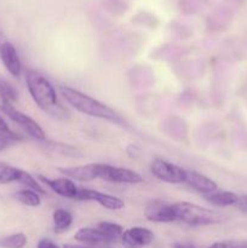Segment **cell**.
<instances>
[{"instance_id": "6da1fadb", "label": "cell", "mask_w": 247, "mask_h": 248, "mask_svg": "<svg viewBox=\"0 0 247 248\" xmlns=\"http://www.w3.org/2000/svg\"><path fill=\"white\" fill-rule=\"evenodd\" d=\"M26 82L31 98L41 110L56 118L67 116V110L58 102L55 87L41 73L28 69L26 72Z\"/></svg>"}, {"instance_id": "7a4b0ae2", "label": "cell", "mask_w": 247, "mask_h": 248, "mask_svg": "<svg viewBox=\"0 0 247 248\" xmlns=\"http://www.w3.org/2000/svg\"><path fill=\"white\" fill-rule=\"evenodd\" d=\"M60 92L69 106H72L75 110L80 111L85 115L110 121V123L119 124V125L125 124L124 119L114 109H111L110 107L102 103V102L97 101L89 94L82 93V92L69 86H62L60 89Z\"/></svg>"}, {"instance_id": "3957f363", "label": "cell", "mask_w": 247, "mask_h": 248, "mask_svg": "<svg viewBox=\"0 0 247 248\" xmlns=\"http://www.w3.org/2000/svg\"><path fill=\"white\" fill-rule=\"evenodd\" d=\"M173 206L177 220L190 227H207L219 224L227 219L222 213L190 202H177Z\"/></svg>"}, {"instance_id": "277c9868", "label": "cell", "mask_w": 247, "mask_h": 248, "mask_svg": "<svg viewBox=\"0 0 247 248\" xmlns=\"http://www.w3.org/2000/svg\"><path fill=\"white\" fill-rule=\"evenodd\" d=\"M0 110L5 115L9 116L19 127L23 128L24 132L28 133V136H31V138L36 140H46V135L43 128H41V126L35 120H33L31 116H28L27 114L22 113L18 109L15 108L12 106V102L9 101L5 96H2L1 93H0Z\"/></svg>"}, {"instance_id": "5b68a950", "label": "cell", "mask_w": 247, "mask_h": 248, "mask_svg": "<svg viewBox=\"0 0 247 248\" xmlns=\"http://www.w3.org/2000/svg\"><path fill=\"white\" fill-rule=\"evenodd\" d=\"M150 172L165 183L181 184L185 182V170L164 159H155L150 165Z\"/></svg>"}, {"instance_id": "8992f818", "label": "cell", "mask_w": 247, "mask_h": 248, "mask_svg": "<svg viewBox=\"0 0 247 248\" xmlns=\"http://www.w3.org/2000/svg\"><path fill=\"white\" fill-rule=\"evenodd\" d=\"M98 178L116 184H138L143 181L142 176L133 170L107 164H99Z\"/></svg>"}, {"instance_id": "52a82bcc", "label": "cell", "mask_w": 247, "mask_h": 248, "mask_svg": "<svg viewBox=\"0 0 247 248\" xmlns=\"http://www.w3.org/2000/svg\"><path fill=\"white\" fill-rule=\"evenodd\" d=\"M144 216L148 220L154 223L176 222V211L173 203L162 200H152L145 205Z\"/></svg>"}, {"instance_id": "ba28073f", "label": "cell", "mask_w": 247, "mask_h": 248, "mask_svg": "<svg viewBox=\"0 0 247 248\" xmlns=\"http://www.w3.org/2000/svg\"><path fill=\"white\" fill-rule=\"evenodd\" d=\"M77 200L94 201V202H97L98 205H101L102 207L110 211H118L125 207V202H124L121 199L87 188H79Z\"/></svg>"}, {"instance_id": "9c48e42d", "label": "cell", "mask_w": 247, "mask_h": 248, "mask_svg": "<svg viewBox=\"0 0 247 248\" xmlns=\"http://www.w3.org/2000/svg\"><path fill=\"white\" fill-rule=\"evenodd\" d=\"M154 240L152 230L143 227H133L125 230L121 235V241L125 248H143L150 245Z\"/></svg>"}, {"instance_id": "30bf717a", "label": "cell", "mask_w": 247, "mask_h": 248, "mask_svg": "<svg viewBox=\"0 0 247 248\" xmlns=\"http://www.w3.org/2000/svg\"><path fill=\"white\" fill-rule=\"evenodd\" d=\"M39 179H40L44 184H46L51 190L55 191L57 195L63 196V198L67 199H75V200H77L79 186H77L74 181H72L70 178H67V177L48 178V177L45 176H39Z\"/></svg>"}, {"instance_id": "8fae6325", "label": "cell", "mask_w": 247, "mask_h": 248, "mask_svg": "<svg viewBox=\"0 0 247 248\" xmlns=\"http://www.w3.org/2000/svg\"><path fill=\"white\" fill-rule=\"evenodd\" d=\"M57 171L72 181L91 182L98 178L99 164H89L82 166L72 167H58Z\"/></svg>"}, {"instance_id": "7c38bea8", "label": "cell", "mask_w": 247, "mask_h": 248, "mask_svg": "<svg viewBox=\"0 0 247 248\" xmlns=\"http://www.w3.org/2000/svg\"><path fill=\"white\" fill-rule=\"evenodd\" d=\"M184 183L202 195H207L218 189L217 183L213 179L196 171H186L185 170V182Z\"/></svg>"}, {"instance_id": "4fadbf2b", "label": "cell", "mask_w": 247, "mask_h": 248, "mask_svg": "<svg viewBox=\"0 0 247 248\" xmlns=\"http://www.w3.org/2000/svg\"><path fill=\"white\" fill-rule=\"evenodd\" d=\"M0 60L2 61L5 68H6L10 74L14 75V77L21 75L22 64L18 53H17L15 46L7 40L2 44L1 48H0Z\"/></svg>"}, {"instance_id": "5bb4252c", "label": "cell", "mask_w": 247, "mask_h": 248, "mask_svg": "<svg viewBox=\"0 0 247 248\" xmlns=\"http://www.w3.org/2000/svg\"><path fill=\"white\" fill-rule=\"evenodd\" d=\"M74 239L81 244L91 245V246L109 244L107 237L97 228H94V229L93 228H81L75 232Z\"/></svg>"}, {"instance_id": "9a60e30c", "label": "cell", "mask_w": 247, "mask_h": 248, "mask_svg": "<svg viewBox=\"0 0 247 248\" xmlns=\"http://www.w3.org/2000/svg\"><path fill=\"white\" fill-rule=\"evenodd\" d=\"M205 200L210 202L211 205L216 207H229V206H235L237 202L239 195H236L232 191L228 190H216L213 193L203 195Z\"/></svg>"}, {"instance_id": "2e32d148", "label": "cell", "mask_w": 247, "mask_h": 248, "mask_svg": "<svg viewBox=\"0 0 247 248\" xmlns=\"http://www.w3.org/2000/svg\"><path fill=\"white\" fill-rule=\"evenodd\" d=\"M52 222L55 232L61 234V232H67L70 228L73 223V216L69 211L64 210V208H57L52 215Z\"/></svg>"}, {"instance_id": "e0dca14e", "label": "cell", "mask_w": 247, "mask_h": 248, "mask_svg": "<svg viewBox=\"0 0 247 248\" xmlns=\"http://www.w3.org/2000/svg\"><path fill=\"white\" fill-rule=\"evenodd\" d=\"M97 229L107 237V240L109 242H113L115 240H118L119 237H121V235L124 232L123 227L113 222H101L97 225Z\"/></svg>"}, {"instance_id": "ac0fdd59", "label": "cell", "mask_w": 247, "mask_h": 248, "mask_svg": "<svg viewBox=\"0 0 247 248\" xmlns=\"http://www.w3.org/2000/svg\"><path fill=\"white\" fill-rule=\"evenodd\" d=\"M15 199L18 202L23 203V205L29 206V207H38L41 203L40 195L36 191L31 190V189H24V190H19L15 194Z\"/></svg>"}, {"instance_id": "d6986e66", "label": "cell", "mask_w": 247, "mask_h": 248, "mask_svg": "<svg viewBox=\"0 0 247 248\" xmlns=\"http://www.w3.org/2000/svg\"><path fill=\"white\" fill-rule=\"evenodd\" d=\"M22 170L10 166L5 162H0V184H9L12 182H18Z\"/></svg>"}, {"instance_id": "ffe728a7", "label": "cell", "mask_w": 247, "mask_h": 248, "mask_svg": "<svg viewBox=\"0 0 247 248\" xmlns=\"http://www.w3.org/2000/svg\"><path fill=\"white\" fill-rule=\"evenodd\" d=\"M27 245V236L23 232L10 235L0 239V247L2 248H23Z\"/></svg>"}, {"instance_id": "44dd1931", "label": "cell", "mask_w": 247, "mask_h": 248, "mask_svg": "<svg viewBox=\"0 0 247 248\" xmlns=\"http://www.w3.org/2000/svg\"><path fill=\"white\" fill-rule=\"evenodd\" d=\"M0 138H2V140H11L12 143L18 142V140H22L21 136L17 135L15 131H12L11 128L9 127V125L5 123V120L1 118V116H0Z\"/></svg>"}, {"instance_id": "7402d4cb", "label": "cell", "mask_w": 247, "mask_h": 248, "mask_svg": "<svg viewBox=\"0 0 247 248\" xmlns=\"http://www.w3.org/2000/svg\"><path fill=\"white\" fill-rule=\"evenodd\" d=\"M0 93L11 102H15L17 99V91L15 90V87L2 77H0Z\"/></svg>"}, {"instance_id": "603a6c76", "label": "cell", "mask_w": 247, "mask_h": 248, "mask_svg": "<svg viewBox=\"0 0 247 248\" xmlns=\"http://www.w3.org/2000/svg\"><path fill=\"white\" fill-rule=\"evenodd\" d=\"M207 248H247V241H220Z\"/></svg>"}, {"instance_id": "cb8c5ba5", "label": "cell", "mask_w": 247, "mask_h": 248, "mask_svg": "<svg viewBox=\"0 0 247 248\" xmlns=\"http://www.w3.org/2000/svg\"><path fill=\"white\" fill-rule=\"evenodd\" d=\"M235 207L239 211H241V212L247 213V195H239Z\"/></svg>"}, {"instance_id": "d4e9b609", "label": "cell", "mask_w": 247, "mask_h": 248, "mask_svg": "<svg viewBox=\"0 0 247 248\" xmlns=\"http://www.w3.org/2000/svg\"><path fill=\"white\" fill-rule=\"evenodd\" d=\"M36 248H60V246L56 245L55 242L50 239H41L40 241L38 242Z\"/></svg>"}, {"instance_id": "484cf974", "label": "cell", "mask_w": 247, "mask_h": 248, "mask_svg": "<svg viewBox=\"0 0 247 248\" xmlns=\"http://www.w3.org/2000/svg\"><path fill=\"white\" fill-rule=\"evenodd\" d=\"M63 248H89V247H84V246H77V245H64Z\"/></svg>"}, {"instance_id": "4316f807", "label": "cell", "mask_w": 247, "mask_h": 248, "mask_svg": "<svg viewBox=\"0 0 247 248\" xmlns=\"http://www.w3.org/2000/svg\"><path fill=\"white\" fill-rule=\"evenodd\" d=\"M5 38H4V35H2V33H1V31H0V48H1V46H2V44L5 43Z\"/></svg>"}]
</instances>
